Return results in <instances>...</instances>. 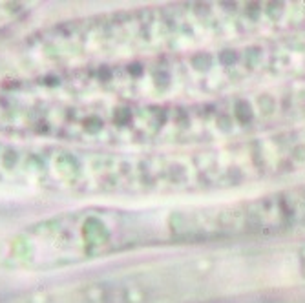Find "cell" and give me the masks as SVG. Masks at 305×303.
Here are the masks:
<instances>
[{
    "label": "cell",
    "instance_id": "cell-1",
    "mask_svg": "<svg viewBox=\"0 0 305 303\" xmlns=\"http://www.w3.org/2000/svg\"><path fill=\"white\" fill-rule=\"evenodd\" d=\"M31 2H18V0H0V37L11 31L22 20L33 13Z\"/></svg>",
    "mask_w": 305,
    "mask_h": 303
}]
</instances>
